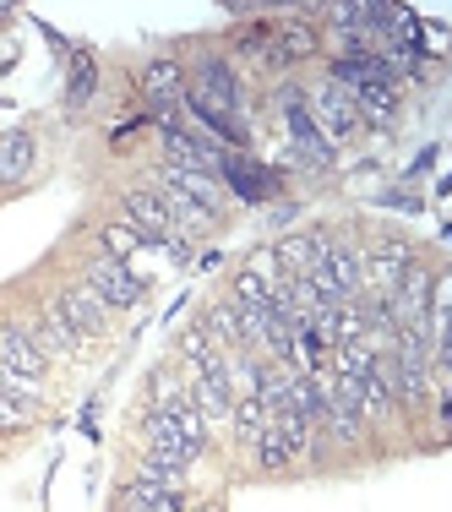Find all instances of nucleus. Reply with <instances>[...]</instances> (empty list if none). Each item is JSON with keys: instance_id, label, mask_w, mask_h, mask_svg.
<instances>
[{"instance_id": "obj_1", "label": "nucleus", "mask_w": 452, "mask_h": 512, "mask_svg": "<svg viewBox=\"0 0 452 512\" xmlns=\"http://www.w3.org/2000/svg\"><path fill=\"white\" fill-rule=\"evenodd\" d=\"M305 115H311V126L322 131L327 142H344L354 126H360V115H354V99L344 88H338V82H316L311 93H305Z\"/></svg>"}, {"instance_id": "obj_2", "label": "nucleus", "mask_w": 452, "mask_h": 512, "mask_svg": "<svg viewBox=\"0 0 452 512\" xmlns=\"http://www.w3.org/2000/svg\"><path fill=\"white\" fill-rule=\"evenodd\" d=\"M229 148H218L213 137H197L191 126H175L164 131V169H191V175H218V164H224Z\"/></svg>"}, {"instance_id": "obj_3", "label": "nucleus", "mask_w": 452, "mask_h": 512, "mask_svg": "<svg viewBox=\"0 0 452 512\" xmlns=\"http://www.w3.org/2000/svg\"><path fill=\"white\" fill-rule=\"evenodd\" d=\"M88 289L104 300L109 311H115V306H137V300H142V278L131 273L126 262L104 256V251H99V256H88Z\"/></svg>"}, {"instance_id": "obj_4", "label": "nucleus", "mask_w": 452, "mask_h": 512, "mask_svg": "<svg viewBox=\"0 0 452 512\" xmlns=\"http://www.w3.org/2000/svg\"><path fill=\"white\" fill-rule=\"evenodd\" d=\"M120 207H126V224L137 229L148 246H164V240L175 235V224H169V207H164V197H153V191H126V197H120Z\"/></svg>"}, {"instance_id": "obj_5", "label": "nucleus", "mask_w": 452, "mask_h": 512, "mask_svg": "<svg viewBox=\"0 0 452 512\" xmlns=\"http://www.w3.org/2000/svg\"><path fill=\"white\" fill-rule=\"evenodd\" d=\"M218 186H229L240 202H267L273 197V175H267L256 158H246V153H224V164H218Z\"/></svg>"}, {"instance_id": "obj_6", "label": "nucleus", "mask_w": 452, "mask_h": 512, "mask_svg": "<svg viewBox=\"0 0 452 512\" xmlns=\"http://www.w3.org/2000/svg\"><path fill=\"white\" fill-rule=\"evenodd\" d=\"M414 262V246H403V240H376V251H371V262H365V295H393L398 289V278H403V267Z\"/></svg>"}, {"instance_id": "obj_7", "label": "nucleus", "mask_w": 452, "mask_h": 512, "mask_svg": "<svg viewBox=\"0 0 452 512\" xmlns=\"http://www.w3.org/2000/svg\"><path fill=\"white\" fill-rule=\"evenodd\" d=\"M55 306H60V316H66V322L77 327L82 338H99V333H104V322H109V306H104L99 295H93L88 284L60 289V300H55Z\"/></svg>"}, {"instance_id": "obj_8", "label": "nucleus", "mask_w": 452, "mask_h": 512, "mask_svg": "<svg viewBox=\"0 0 452 512\" xmlns=\"http://www.w3.org/2000/svg\"><path fill=\"white\" fill-rule=\"evenodd\" d=\"M191 404H197V414L207 425H224L229 420V409H235V387H229L224 365H218V371H197V382H191Z\"/></svg>"}, {"instance_id": "obj_9", "label": "nucleus", "mask_w": 452, "mask_h": 512, "mask_svg": "<svg viewBox=\"0 0 452 512\" xmlns=\"http://www.w3.org/2000/svg\"><path fill=\"white\" fill-rule=\"evenodd\" d=\"M148 453L153 458H175V463H191V458H202V447L191 442L186 431L175 425V414H164V409H153L148 414Z\"/></svg>"}, {"instance_id": "obj_10", "label": "nucleus", "mask_w": 452, "mask_h": 512, "mask_svg": "<svg viewBox=\"0 0 452 512\" xmlns=\"http://www.w3.org/2000/svg\"><path fill=\"white\" fill-rule=\"evenodd\" d=\"M28 338H33V349H39L44 360H50V355H60V360H66V355H77V349H82V344H77L82 333H77V327L66 322V316H60V306H55V300H50V306H44L39 327H33Z\"/></svg>"}, {"instance_id": "obj_11", "label": "nucleus", "mask_w": 452, "mask_h": 512, "mask_svg": "<svg viewBox=\"0 0 452 512\" xmlns=\"http://www.w3.org/2000/svg\"><path fill=\"white\" fill-rule=\"evenodd\" d=\"M0 365H6V371H17V376H28V382H39L50 360L33 349V338L22 333V327H0Z\"/></svg>"}, {"instance_id": "obj_12", "label": "nucleus", "mask_w": 452, "mask_h": 512, "mask_svg": "<svg viewBox=\"0 0 452 512\" xmlns=\"http://www.w3.org/2000/svg\"><path fill=\"white\" fill-rule=\"evenodd\" d=\"M164 191H180L186 202H197L202 213H213V218H218V202H224L218 175H191V169H164Z\"/></svg>"}, {"instance_id": "obj_13", "label": "nucleus", "mask_w": 452, "mask_h": 512, "mask_svg": "<svg viewBox=\"0 0 452 512\" xmlns=\"http://www.w3.org/2000/svg\"><path fill=\"white\" fill-rule=\"evenodd\" d=\"M273 33H278V66L322 55V28H316V22H284V28H273Z\"/></svg>"}, {"instance_id": "obj_14", "label": "nucleus", "mask_w": 452, "mask_h": 512, "mask_svg": "<svg viewBox=\"0 0 452 512\" xmlns=\"http://www.w3.org/2000/svg\"><path fill=\"white\" fill-rule=\"evenodd\" d=\"M28 169H33V137L28 131H6V137H0V191L22 186Z\"/></svg>"}, {"instance_id": "obj_15", "label": "nucleus", "mask_w": 452, "mask_h": 512, "mask_svg": "<svg viewBox=\"0 0 452 512\" xmlns=\"http://www.w3.org/2000/svg\"><path fill=\"white\" fill-rule=\"evenodd\" d=\"M267 267H273V256H256L251 267H240V273H235V289H229V306H240V311L267 306V289H273Z\"/></svg>"}, {"instance_id": "obj_16", "label": "nucleus", "mask_w": 452, "mask_h": 512, "mask_svg": "<svg viewBox=\"0 0 452 512\" xmlns=\"http://www.w3.org/2000/svg\"><path fill=\"white\" fill-rule=\"evenodd\" d=\"M349 99H354V115L371 120V126H387L398 115V88H387V82H360Z\"/></svg>"}, {"instance_id": "obj_17", "label": "nucleus", "mask_w": 452, "mask_h": 512, "mask_svg": "<svg viewBox=\"0 0 452 512\" xmlns=\"http://www.w3.org/2000/svg\"><path fill=\"white\" fill-rule=\"evenodd\" d=\"M327 273H333V284L354 300L365 289V251L360 246H327Z\"/></svg>"}, {"instance_id": "obj_18", "label": "nucleus", "mask_w": 452, "mask_h": 512, "mask_svg": "<svg viewBox=\"0 0 452 512\" xmlns=\"http://www.w3.org/2000/svg\"><path fill=\"white\" fill-rule=\"evenodd\" d=\"M99 88V60L93 50H71V71H66V109H82Z\"/></svg>"}, {"instance_id": "obj_19", "label": "nucleus", "mask_w": 452, "mask_h": 512, "mask_svg": "<svg viewBox=\"0 0 452 512\" xmlns=\"http://www.w3.org/2000/svg\"><path fill=\"white\" fill-rule=\"evenodd\" d=\"M202 333L213 349H240V311L229 306V300H213V306L202 311Z\"/></svg>"}, {"instance_id": "obj_20", "label": "nucleus", "mask_w": 452, "mask_h": 512, "mask_svg": "<svg viewBox=\"0 0 452 512\" xmlns=\"http://www.w3.org/2000/svg\"><path fill=\"white\" fill-rule=\"evenodd\" d=\"M137 480L142 485H153V491H175V496H186V463H175V458H142L137 463Z\"/></svg>"}, {"instance_id": "obj_21", "label": "nucleus", "mask_w": 452, "mask_h": 512, "mask_svg": "<svg viewBox=\"0 0 452 512\" xmlns=\"http://www.w3.org/2000/svg\"><path fill=\"white\" fill-rule=\"evenodd\" d=\"M322 425H327V436H333L338 447H360L365 442V420L354 409H344V404H327L322 409Z\"/></svg>"}, {"instance_id": "obj_22", "label": "nucleus", "mask_w": 452, "mask_h": 512, "mask_svg": "<svg viewBox=\"0 0 452 512\" xmlns=\"http://www.w3.org/2000/svg\"><path fill=\"white\" fill-rule=\"evenodd\" d=\"M327 355H333V376H371L376 365V355L365 344H333Z\"/></svg>"}, {"instance_id": "obj_23", "label": "nucleus", "mask_w": 452, "mask_h": 512, "mask_svg": "<svg viewBox=\"0 0 452 512\" xmlns=\"http://www.w3.org/2000/svg\"><path fill=\"white\" fill-rule=\"evenodd\" d=\"M229 420H235V436H240V442H256V436L267 431V409L256 404V398H235Z\"/></svg>"}, {"instance_id": "obj_24", "label": "nucleus", "mask_w": 452, "mask_h": 512, "mask_svg": "<svg viewBox=\"0 0 452 512\" xmlns=\"http://www.w3.org/2000/svg\"><path fill=\"white\" fill-rule=\"evenodd\" d=\"M289 458H295V453H289V442L273 431V425H267V431L256 436V463H262L267 474H278V469H289Z\"/></svg>"}, {"instance_id": "obj_25", "label": "nucleus", "mask_w": 452, "mask_h": 512, "mask_svg": "<svg viewBox=\"0 0 452 512\" xmlns=\"http://www.w3.org/2000/svg\"><path fill=\"white\" fill-rule=\"evenodd\" d=\"M99 240H104V256H115V262H126L131 251L148 246V240H142L131 224H104V235H99Z\"/></svg>"}, {"instance_id": "obj_26", "label": "nucleus", "mask_w": 452, "mask_h": 512, "mask_svg": "<svg viewBox=\"0 0 452 512\" xmlns=\"http://www.w3.org/2000/svg\"><path fill=\"white\" fill-rule=\"evenodd\" d=\"M22 425H28V404L0 393V431H22Z\"/></svg>"}, {"instance_id": "obj_27", "label": "nucleus", "mask_w": 452, "mask_h": 512, "mask_svg": "<svg viewBox=\"0 0 452 512\" xmlns=\"http://www.w3.org/2000/svg\"><path fill=\"white\" fill-rule=\"evenodd\" d=\"M431 164H436V148H425V153H420V158H414V164H409V169H403V175H425V169H431Z\"/></svg>"}]
</instances>
